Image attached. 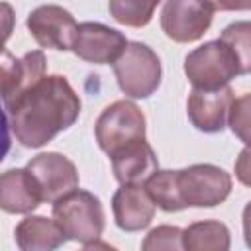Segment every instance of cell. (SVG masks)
Returning <instances> with one entry per match:
<instances>
[{"label": "cell", "instance_id": "22", "mask_svg": "<svg viewBox=\"0 0 251 251\" xmlns=\"http://www.w3.org/2000/svg\"><path fill=\"white\" fill-rule=\"evenodd\" d=\"M249 94H243L235 100H231L227 118H229V127L231 131L243 141H249Z\"/></svg>", "mask_w": 251, "mask_h": 251}, {"label": "cell", "instance_id": "13", "mask_svg": "<svg viewBox=\"0 0 251 251\" xmlns=\"http://www.w3.org/2000/svg\"><path fill=\"white\" fill-rule=\"evenodd\" d=\"M112 210L118 227L124 231H139L155 216V204L139 184H122L112 198Z\"/></svg>", "mask_w": 251, "mask_h": 251}, {"label": "cell", "instance_id": "16", "mask_svg": "<svg viewBox=\"0 0 251 251\" xmlns=\"http://www.w3.org/2000/svg\"><path fill=\"white\" fill-rule=\"evenodd\" d=\"M65 241L67 237L59 224L43 216H29L16 227V243L22 251H51Z\"/></svg>", "mask_w": 251, "mask_h": 251}, {"label": "cell", "instance_id": "18", "mask_svg": "<svg viewBox=\"0 0 251 251\" xmlns=\"http://www.w3.org/2000/svg\"><path fill=\"white\" fill-rule=\"evenodd\" d=\"M145 192L165 212H178L184 210L186 204L180 198L178 184H176V171H155L145 178Z\"/></svg>", "mask_w": 251, "mask_h": 251}, {"label": "cell", "instance_id": "17", "mask_svg": "<svg viewBox=\"0 0 251 251\" xmlns=\"http://www.w3.org/2000/svg\"><path fill=\"white\" fill-rule=\"evenodd\" d=\"M182 247L188 251H227L229 229L214 220L196 222L182 231Z\"/></svg>", "mask_w": 251, "mask_h": 251}, {"label": "cell", "instance_id": "10", "mask_svg": "<svg viewBox=\"0 0 251 251\" xmlns=\"http://www.w3.org/2000/svg\"><path fill=\"white\" fill-rule=\"evenodd\" d=\"M126 45L127 41L118 29H112L98 22H84L76 25L71 51L88 63L106 65L114 63L126 49Z\"/></svg>", "mask_w": 251, "mask_h": 251}, {"label": "cell", "instance_id": "19", "mask_svg": "<svg viewBox=\"0 0 251 251\" xmlns=\"http://www.w3.org/2000/svg\"><path fill=\"white\" fill-rule=\"evenodd\" d=\"M161 0H110V16L124 25L143 27L151 22L155 8Z\"/></svg>", "mask_w": 251, "mask_h": 251}, {"label": "cell", "instance_id": "14", "mask_svg": "<svg viewBox=\"0 0 251 251\" xmlns=\"http://www.w3.org/2000/svg\"><path fill=\"white\" fill-rule=\"evenodd\" d=\"M43 202L41 190L27 169H10L0 175V210L27 214Z\"/></svg>", "mask_w": 251, "mask_h": 251}, {"label": "cell", "instance_id": "26", "mask_svg": "<svg viewBox=\"0 0 251 251\" xmlns=\"http://www.w3.org/2000/svg\"><path fill=\"white\" fill-rule=\"evenodd\" d=\"M247 161H249V151L243 149L241 155H239V161L235 163V173L239 176V180L243 184H249V167H247Z\"/></svg>", "mask_w": 251, "mask_h": 251}, {"label": "cell", "instance_id": "23", "mask_svg": "<svg viewBox=\"0 0 251 251\" xmlns=\"http://www.w3.org/2000/svg\"><path fill=\"white\" fill-rule=\"evenodd\" d=\"M14 24H16L14 8L8 2H0V53L4 51V45H6L8 37L12 35Z\"/></svg>", "mask_w": 251, "mask_h": 251}, {"label": "cell", "instance_id": "25", "mask_svg": "<svg viewBox=\"0 0 251 251\" xmlns=\"http://www.w3.org/2000/svg\"><path fill=\"white\" fill-rule=\"evenodd\" d=\"M10 151V131H8V120L0 106V163L4 161L6 153Z\"/></svg>", "mask_w": 251, "mask_h": 251}, {"label": "cell", "instance_id": "15", "mask_svg": "<svg viewBox=\"0 0 251 251\" xmlns=\"http://www.w3.org/2000/svg\"><path fill=\"white\" fill-rule=\"evenodd\" d=\"M110 157H112L114 176L122 184H139L159 167L157 155L145 139L129 143Z\"/></svg>", "mask_w": 251, "mask_h": 251}, {"label": "cell", "instance_id": "8", "mask_svg": "<svg viewBox=\"0 0 251 251\" xmlns=\"http://www.w3.org/2000/svg\"><path fill=\"white\" fill-rule=\"evenodd\" d=\"M27 29L41 47L55 51H69L75 41L76 22L61 6L47 4L35 8L27 16Z\"/></svg>", "mask_w": 251, "mask_h": 251}, {"label": "cell", "instance_id": "6", "mask_svg": "<svg viewBox=\"0 0 251 251\" xmlns=\"http://www.w3.org/2000/svg\"><path fill=\"white\" fill-rule=\"evenodd\" d=\"M176 184L186 208L218 206L231 192V176L224 169L208 163L176 171Z\"/></svg>", "mask_w": 251, "mask_h": 251}, {"label": "cell", "instance_id": "7", "mask_svg": "<svg viewBox=\"0 0 251 251\" xmlns=\"http://www.w3.org/2000/svg\"><path fill=\"white\" fill-rule=\"evenodd\" d=\"M214 18V10L206 0H167L161 12V27L165 35L178 43L200 39Z\"/></svg>", "mask_w": 251, "mask_h": 251}, {"label": "cell", "instance_id": "24", "mask_svg": "<svg viewBox=\"0 0 251 251\" xmlns=\"http://www.w3.org/2000/svg\"><path fill=\"white\" fill-rule=\"evenodd\" d=\"M212 10H224V12H233V10H249L251 0H206Z\"/></svg>", "mask_w": 251, "mask_h": 251}, {"label": "cell", "instance_id": "11", "mask_svg": "<svg viewBox=\"0 0 251 251\" xmlns=\"http://www.w3.org/2000/svg\"><path fill=\"white\" fill-rule=\"evenodd\" d=\"M45 75V55L41 51H31L22 59H16L6 49L0 53V98L14 102L29 86H33Z\"/></svg>", "mask_w": 251, "mask_h": 251}, {"label": "cell", "instance_id": "12", "mask_svg": "<svg viewBox=\"0 0 251 251\" xmlns=\"http://www.w3.org/2000/svg\"><path fill=\"white\" fill-rule=\"evenodd\" d=\"M231 100L233 90L227 84L220 88H194L186 102L188 120L200 131H222L226 127V118Z\"/></svg>", "mask_w": 251, "mask_h": 251}, {"label": "cell", "instance_id": "20", "mask_svg": "<svg viewBox=\"0 0 251 251\" xmlns=\"http://www.w3.org/2000/svg\"><path fill=\"white\" fill-rule=\"evenodd\" d=\"M249 33H251V25L249 22H235L231 25H227L222 31V41L227 43L231 47V51L237 55V59L241 61L243 69L249 73L251 69V47H249Z\"/></svg>", "mask_w": 251, "mask_h": 251}, {"label": "cell", "instance_id": "21", "mask_svg": "<svg viewBox=\"0 0 251 251\" xmlns=\"http://www.w3.org/2000/svg\"><path fill=\"white\" fill-rule=\"evenodd\" d=\"M145 251H159V249H182V229L175 226H159L157 229L149 231L145 241L141 243Z\"/></svg>", "mask_w": 251, "mask_h": 251}, {"label": "cell", "instance_id": "3", "mask_svg": "<svg viewBox=\"0 0 251 251\" xmlns=\"http://www.w3.org/2000/svg\"><path fill=\"white\" fill-rule=\"evenodd\" d=\"M184 73L194 88H220L237 75H247L237 55L222 39L208 41L188 53Z\"/></svg>", "mask_w": 251, "mask_h": 251}, {"label": "cell", "instance_id": "2", "mask_svg": "<svg viewBox=\"0 0 251 251\" xmlns=\"http://www.w3.org/2000/svg\"><path fill=\"white\" fill-rule=\"evenodd\" d=\"M53 218L67 239L82 245L94 243L104 231V208L86 190H71L53 202Z\"/></svg>", "mask_w": 251, "mask_h": 251}, {"label": "cell", "instance_id": "1", "mask_svg": "<svg viewBox=\"0 0 251 251\" xmlns=\"http://www.w3.org/2000/svg\"><path fill=\"white\" fill-rule=\"evenodd\" d=\"M12 129L25 147H41L71 127L80 114V98L61 75L41 76L10 102Z\"/></svg>", "mask_w": 251, "mask_h": 251}, {"label": "cell", "instance_id": "5", "mask_svg": "<svg viewBox=\"0 0 251 251\" xmlns=\"http://www.w3.org/2000/svg\"><path fill=\"white\" fill-rule=\"evenodd\" d=\"M94 135L100 149L114 155L126 145L145 139V116L133 102L118 100L98 116Z\"/></svg>", "mask_w": 251, "mask_h": 251}, {"label": "cell", "instance_id": "4", "mask_svg": "<svg viewBox=\"0 0 251 251\" xmlns=\"http://www.w3.org/2000/svg\"><path fill=\"white\" fill-rule=\"evenodd\" d=\"M114 75L124 94L147 98L161 84V61L151 47L131 41L114 61Z\"/></svg>", "mask_w": 251, "mask_h": 251}, {"label": "cell", "instance_id": "9", "mask_svg": "<svg viewBox=\"0 0 251 251\" xmlns=\"http://www.w3.org/2000/svg\"><path fill=\"white\" fill-rule=\"evenodd\" d=\"M25 169L35 178L41 190V198L47 202H55L78 186L76 167L61 153H41L33 157Z\"/></svg>", "mask_w": 251, "mask_h": 251}]
</instances>
